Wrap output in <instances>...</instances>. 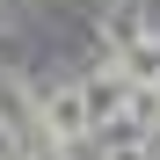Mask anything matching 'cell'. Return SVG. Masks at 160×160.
<instances>
[{
    "label": "cell",
    "mask_w": 160,
    "mask_h": 160,
    "mask_svg": "<svg viewBox=\"0 0 160 160\" xmlns=\"http://www.w3.org/2000/svg\"><path fill=\"white\" fill-rule=\"evenodd\" d=\"M44 138V117H37V95L22 80H0V153L8 160H29Z\"/></svg>",
    "instance_id": "cell-1"
},
{
    "label": "cell",
    "mask_w": 160,
    "mask_h": 160,
    "mask_svg": "<svg viewBox=\"0 0 160 160\" xmlns=\"http://www.w3.org/2000/svg\"><path fill=\"white\" fill-rule=\"evenodd\" d=\"M37 117H44V138H51V153H58V146H80V138L95 131V117H88V95H80V88H58V80L37 95Z\"/></svg>",
    "instance_id": "cell-2"
},
{
    "label": "cell",
    "mask_w": 160,
    "mask_h": 160,
    "mask_svg": "<svg viewBox=\"0 0 160 160\" xmlns=\"http://www.w3.org/2000/svg\"><path fill=\"white\" fill-rule=\"evenodd\" d=\"M80 95H88V117H95V131H102V124H117V117L131 109V95H138V88L124 80V66H102L95 80H80Z\"/></svg>",
    "instance_id": "cell-3"
},
{
    "label": "cell",
    "mask_w": 160,
    "mask_h": 160,
    "mask_svg": "<svg viewBox=\"0 0 160 160\" xmlns=\"http://www.w3.org/2000/svg\"><path fill=\"white\" fill-rule=\"evenodd\" d=\"M117 66H124L131 88H153V80H160V29H146L138 44H124V51H117Z\"/></svg>",
    "instance_id": "cell-4"
},
{
    "label": "cell",
    "mask_w": 160,
    "mask_h": 160,
    "mask_svg": "<svg viewBox=\"0 0 160 160\" xmlns=\"http://www.w3.org/2000/svg\"><path fill=\"white\" fill-rule=\"evenodd\" d=\"M146 29H138V15H131V8H109V15H102V44H109V51H124V44H138Z\"/></svg>",
    "instance_id": "cell-5"
},
{
    "label": "cell",
    "mask_w": 160,
    "mask_h": 160,
    "mask_svg": "<svg viewBox=\"0 0 160 160\" xmlns=\"http://www.w3.org/2000/svg\"><path fill=\"white\" fill-rule=\"evenodd\" d=\"M102 160H153L146 146H102Z\"/></svg>",
    "instance_id": "cell-6"
},
{
    "label": "cell",
    "mask_w": 160,
    "mask_h": 160,
    "mask_svg": "<svg viewBox=\"0 0 160 160\" xmlns=\"http://www.w3.org/2000/svg\"><path fill=\"white\" fill-rule=\"evenodd\" d=\"M153 160H160V153H153Z\"/></svg>",
    "instance_id": "cell-7"
}]
</instances>
